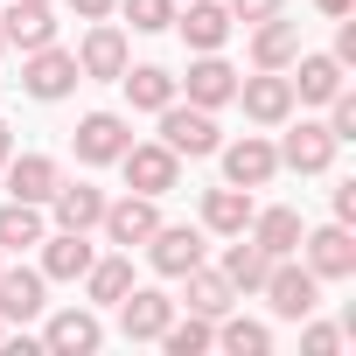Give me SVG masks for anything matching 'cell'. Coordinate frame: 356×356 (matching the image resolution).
<instances>
[{"mask_svg":"<svg viewBox=\"0 0 356 356\" xmlns=\"http://www.w3.org/2000/svg\"><path fill=\"white\" fill-rule=\"evenodd\" d=\"M0 35H8V49H42V42H56V15H49V0H8L0 8Z\"/></svg>","mask_w":356,"mask_h":356,"instance_id":"obj_15","label":"cell"},{"mask_svg":"<svg viewBox=\"0 0 356 356\" xmlns=\"http://www.w3.org/2000/svg\"><path fill=\"white\" fill-rule=\"evenodd\" d=\"M0 266H8V252H0Z\"/></svg>","mask_w":356,"mask_h":356,"instance_id":"obj_42","label":"cell"},{"mask_svg":"<svg viewBox=\"0 0 356 356\" xmlns=\"http://www.w3.org/2000/svg\"><path fill=\"white\" fill-rule=\"evenodd\" d=\"M0 175H8V196H15V203H49L56 182H63V168H56L49 154H8Z\"/></svg>","mask_w":356,"mask_h":356,"instance_id":"obj_17","label":"cell"},{"mask_svg":"<svg viewBox=\"0 0 356 356\" xmlns=\"http://www.w3.org/2000/svg\"><path fill=\"white\" fill-rule=\"evenodd\" d=\"M119 84H126L133 112H161V105H175V98H182L175 70H161V63H126V70H119Z\"/></svg>","mask_w":356,"mask_h":356,"instance_id":"obj_25","label":"cell"},{"mask_svg":"<svg viewBox=\"0 0 356 356\" xmlns=\"http://www.w3.org/2000/svg\"><path fill=\"white\" fill-rule=\"evenodd\" d=\"M112 8H119V0H70V15H77V22H105Z\"/></svg>","mask_w":356,"mask_h":356,"instance_id":"obj_38","label":"cell"},{"mask_svg":"<svg viewBox=\"0 0 356 356\" xmlns=\"http://www.w3.org/2000/svg\"><path fill=\"white\" fill-rule=\"evenodd\" d=\"M98 342H105V328H98L91 307H63V314H49V328H42V349H56V356H91Z\"/></svg>","mask_w":356,"mask_h":356,"instance_id":"obj_22","label":"cell"},{"mask_svg":"<svg viewBox=\"0 0 356 356\" xmlns=\"http://www.w3.org/2000/svg\"><path fill=\"white\" fill-rule=\"evenodd\" d=\"M314 8H321V15H328V22H342V15H349V8H356V0H314Z\"/></svg>","mask_w":356,"mask_h":356,"instance_id":"obj_39","label":"cell"},{"mask_svg":"<svg viewBox=\"0 0 356 356\" xmlns=\"http://www.w3.org/2000/svg\"><path fill=\"white\" fill-rule=\"evenodd\" d=\"M217 273L231 280V293H259V286H266V273H273V259H266V252L238 231V245L224 252V266H217Z\"/></svg>","mask_w":356,"mask_h":356,"instance_id":"obj_29","label":"cell"},{"mask_svg":"<svg viewBox=\"0 0 356 356\" xmlns=\"http://www.w3.org/2000/svg\"><path fill=\"white\" fill-rule=\"evenodd\" d=\"M335 224H356V182H335Z\"/></svg>","mask_w":356,"mask_h":356,"instance_id":"obj_37","label":"cell"},{"mask_svg":"<svg viewBox=\"0 0 356 356\" xmlns=\"http://www.w3.org/2000/svg\"><path fill=\"white\" fill-rule=\"evenodd\" d=\"M182 286H189V293L175 300V307H189V314H210V321H217V314H231V300H238V293H231V280H224V273H210V266L182 273Z\"/></svg>","mask_w":356,"mask_h":356,"instance_id":"obj_28","label":"cell"},{"mask_svg":"<svg viewBox=\"0 0 356 356\" xmlns=\"http://www.w3.org/2000/svg\"><path fill=\"white\" fill-rule=\"evenodd\" d=\"M154 119H161V147L189 154V161H203V154L224 147V133H217V119H210L203 105H182V98H175V105H161Z\"/></svg>","mask_w":356,"mask_h":356,"instance_id":"obj_4","label":"cell"},{"mask_svg":"<svg viewBox=\"0 0 356 356\" xmlns=\"http://www.w3.org/2000/svg\"><path fill=\"white\" fill-rule=\"evenodd\" d=\"M49 280L35 273V266H0V321H35L49 300Z\"/></svg>","mask_w":356,"mask_h":356,"instance_id":"obj_18","label":"cell"},{"mask_svg":"<svg viewBox=\"0 0 356 356\" xmlns=\"http://www.w3.org/2000/svg\"><path fill=\"white\" fill-rule=\"evenodd\" d=\"M119 175H126L133 196H154V203H161L175 182H182V154L161 147V140H133V147L119 154Z\"/></svg>","mask_w":356,"mask_h":356,"instance_id":"obj_1","label":"cell"},{"mask_svg":"<svg viewBox=\"0 0 356 356\" xmlns=\"http://www.w3.org/2000/svg\"><path fill=\"white\" fill-rule=\"evenodd\" d=\"M70 147H77V161H84V168H112V161L133 147V126H126L119 112H84V119H77V133H70Z\"/></svg>","mask_w":356,"mask_h":356,"instance_id":"obj_9","label":"cell"},{"mask_svg":"<svg viewBox=\"0 0 356 356\" xmlns=\"http://www.w3.org/2000/svg\"><path fill=\"white\" fill-rule=\"evenodd\" d=\"M77 84H84V77H77V56H70V49H56V42L29 49V63H22V91H29V98L56 105V98H70Z\"/></svg>","mask_w":356,"mask_h":356,"instance_id":"obj_6","label":"cell"},{"mask_svg":"<svg viewBox=\"0 0 356 356\" xmlns=\"http://www.w3.org/2000/svg\"><path fill=\"white\" fill-rule=\"evenodd\" d=\"M300 349H307V356H335V349H342V328H328V321H307V328H300Z\"/></svg>","mask_w":356,"mask_h":356,"instance_id":"obj_35","label":"cell"},{"mask_svg":"<svg viewBox=\"0 0 356 356\" xmlns=\"http://www.w3.org/2000/svg\"><path fill=\"white\" fill-rule=\"evenodd\" d=\"M98 252H91V231H42V280H84V266H91Z\"/></svg>","mask_w":356,"mask_h":356,"instance_id":"obj_21","label":"cell"},{"mask_svg":"<svg viewBox=\"0 0 356 356\" xmlns=\"http://www.w3.org/2000/svg\"><path fill=\"white\" fill-rule=\"evenodd\" d=\"M231 105H245L252 126H286L293 119V84H286V70H259V77H238Z\"/></svg>","mask_w":356,"mask_h":356,"instance_id":"obj_8","label":"cell"},{"mask_svg":"<svg viewBox=\"0 0 356 356\" xmlns=\"http://www.w3.org/2000/svg\"><path fill=\"white\" fill-rule=\"evenodd\" d=\"M42 210H56V231H98L105 189H91V182H56V196H49Z\"/></svg>","mask_w":356,"mask_h":356,"instance_id":"obj_24","label":"cell"},{"mask_svg":"<svg viewBox=\"0 0 356 356\" xmlns=\"http://www.w3.org/2000/svg\"><path fill=\"white\" fill-rule=\"evenodd\" d=\"M300 266L314 280H356V238H349V224L300 231Z\"/></svg>","mask_w":356,"mask_h":356,"instance_id":"obj_7","label":"cell"},{"mask_svg":"<svg viewBox=\"0 0 356 356\" xmlns=\"http://www.w3.org/2000/svg\"><path fill=\"white\" fill-rule=\"evenodd\" d=\"M266 307L280 314V321H307L314 307H321V280L300 266V259H273V273H266Z\"/></svg>","mask_w":356,"mask_h":356,"instance_id":"obj_2","label":"cell"},{"mask_svg":"<svg viewBox=\"0 0 356 356\" xmlns=\"http://www.w3.org/2000/svg\"><path fill=\"white\" fill-rule=\"evenodd\" d=\"M140 252H147V266H154L161 280H182V273H196V266L210 259V238H203L196 224H154V238H147Z\"/></svg>","mask_w":356,"mask_h":356,"instance_id":"obj_3","label":"cell"},{"mask_svg":"<svg viewBox=\"0 0 356 356\" xmlns=\"http://www.w3.org/2000/svg\"><path fill=\"white\" fill-rule=\"evenodd\" d=\"M8 154H15V126L0 119V168H8Z\"/></svg>","mask_w":356,"mask_h":356,"instance_id":"obj_40","label":"cell"},{"mask_svg":"<svg viewBox=\"0 0 356 356\" xmlns=\"http://www.w3.org/2000/svg\"><path fill=\"white\" fill-rule=\"evenodd\" d=\"M286 70H293V77H286V84H293V105H328V98L342 91V63H335V56H307V49H300Z\"/></svg>","mask_w":356,"mask_h":356,"instance_id":"obj_23","label":"cell"},{"mask_svg":"<svg viewBox=\"0 0 356 356\" xmlns=\"http://www.w3.org/2000/svg\"><path fill=\"white\" fill-rule=\"evenodd\" d=\"M231 22H266V15H286V0H224Z\"/></svg>","mask_w":356,"mask_h":356,"instance_id":"obj_36","label":"cell"},{"mask_svg":"<svg viewBox=\"0 0 356 356\" xmlns=\"http://www.w3.org/2000/svg\"><path fill=\"white\" fill-rule=\"evenodd\" d=\"M154 224H161V210H154V196H119V203H105V217H98V231H105V245H119V252H133V245H147L154 238Z\"/></svg>","mask_w":356,"mask_h":356,"instance_id":"obj_12","label":"cell"},{"mask_svg":"<svg viewBox=\"0 0 356 356\" xmlns=\"http://www.w3.org/2000/svg\"><path fill=\"white\" fill-rule=\"evenodd\" d=\"M293 56H300V22H286V15L252 22V70H286Z\"/></svg>","mask_w":356,"mask_h":356,"instance_id":"obj_19","label":"cell"},{"mask_svg":"<svg viewBox=\"0 0 356 356\" xmlns=\"http://www.w3.org/2000/svg\"><path fill=\"white\" fill-rule=\"evenodd\" d=\"M245 231H252V245H259L266 259H293V252H300V231H307V224H300V210L273 203V210H252V224H245Z\"/></svg>","mask_w":356,"mask_h":356,"instance_id":"obj_20","label":"cell"},{"mask_svg":"<svg viewBox=\"0 0 356 356\" xmlns=\"http://www.w3.org/2000/svg\"><path fill=\"white\" fill-rule=\"evenodd\" d=\"M335 133H328V119H300V126H286V140H280V168H293V175H321L328 161H335Z\"/></svg>","mask_w":356,"mask_h":356,"instance_id":"obj_11","label":"cell"},{"mask_svg":"<svg viewBox=\"0 0 356 356\" xmlns=\"http://www.w3.org/2000/svg\"><path fill=\"white\" fill-rule=\"evenodd\" d=\"M0 335H8V321H0Z\"/></svg>","mask_w":356,"mask_h":356,"instance_id":"obj_43","label":"cell"},{"mask_svg":"<svg viewBox=\"0 0 356 356\" xmlns=\"http://www.w3.org/2000/svg\"><path fill=\"white\" fill-rule=\"evenodd\" d=\"M0 49H8V35H0Z\"/></svg>","mask_w":356,"mask_h":356,"instance_id":"obj_41","label":"cell"},{"mask_svg":"<svg viewBox=\"0 0 356 356\" xmlns=\"http://www.w3.org/2000/svg\"><path fill=\"white\" fill-rule=\"evenodd\" d=\"M126 286H133V252H112V259H91V266H84V293H91V307H119Z\"/></svg>","mask_w":356,"mask_h":356,"instance_id":"obj_27","label":"cell"},{"mask_svg":"<svg viewBox=\"0 0 356 356\" xmlns=\"http://www.w3.org/2000/svg\"><path fill=\"white\" fill-rule=\"evenodd\" d=\"M252 189H238V182H224V189H210L203 196V231H217V238H238L245 224H252Z\"/></svg>","mask_w":356,"mask_h":356,"instance_id":"obj_26","label":"cell"},{"mask_svg":"<svg viewBox=\"0 0 356 356\" xmlns=\"http://www.w3.org/2000/svg\"><path fill=\"white\" fill-rule=\"evenodd\" d=\"M70 56H77V77H84V84H119V70L133 63L126 29H112V22H91V35H84Z\"/></svg>","mask_w":356,"mask_h":356,"instance_id":"obj_5","label":"cell"},{"mask_svg":"<svg viewBox=\"0 0 356 356\" xmlns=\"http://www.w3.org/2000/svg\"><path fill=\"white\" fill-rule=\"evenodd\" d=\"M161 349H168V356H203V349H217V321H210V314L168 321V328H161Z\"/></svg>","mask_w":356,"mask_h":356,"instance_id":"obj_32","label":"cell"},{"mask_svg":"<svg viewBox=\"0 0 356 356\" xmlns=\"http://www.w3.org/2000/svg\"><path fill=\"white\" fill-rule=\"evenodd\" d=\"M42 203H0V252H29L42 245Z\"/></svg>","mask_w":356,"mask_h":356,"instance_id":"obj_30","label":"cell"},{"mask_svg":"<svg viewBox=\"0 0 356 356\" xmlns=\"http://www.w3.org/2000/svg\"><path fill=\"white\" fill-rule=\"evenodd\" d=\"M217 349H231V356H266V349H273V328H266V321H245V314H217Z\"/></svg>","mask_w":356,"mask_h":356,"instance_id":"obj_31","label":"cell"},{"mask_svg":"<svg viewBox=\"0 0 356 356\" xmlns=\"http://www.w3.org/2000/svg\"><path fill=\"white\" fill-rule=\"evenodd\" d=\"M175 84H182V91H189V105H203V112H217V105H231V98H238V70H231L217 49H203V56L189 63V77H175Z\"/></svg>","mask_w":356,"mask_h":356,"instance_id":"obj_14","label":"cell"},{"mask_svg":"<svg viewBox=\"0 0 356 356\" xmlns=\"http://www.w3.org/2000/svg\"><path fill=\"white\" fill-rule=\"evenodd\" d=\"M175 8H182V0H119V15L133 22V35H161V29H175Z\"/></svg>","mask_w":356,"mask_h":356,"instance_id":"obj_33","label":"cell"},{"mask_svg":"<svg viewBox=\"0 0 356 356\" xmlns=\"http://www.w3.org/2000/svg\"><path fill=\"white\" fill-rule=\"evenodd\" d=\"M328 133H335V140H356V91H349V84L328 98Z\"/></svg>","mask_w":356,"mask_h":356,"instance_id":"obj_34","label":"cell"},{"mask_svg":"<svg viewBox=\"0 0 356 356\" xmlns=\"http://www.w3.org/2000/svg\"><path fill=\"white\" fill-rule=\"evenodd\" d=\"M168 321H175V300L161 286H126V300H119V335L126 342H161Z\"/></svg>","mask_w":356,"mask_h":356,"instance_id":"obj_13","label":"cell"},{"mask_svg":"<svg viewBox=\"0 0 356 356\" xmlns=\"http://www.w3.org/2000/svg\"><path fill=\"white\" fill-rule=\"evenodd\" d=\"M217 154H224V182H238V189H266L273 175H280V147L266 133H245V140H231Z\"/></svg>","mask_w":356,"mask_h":356,"instance_id":"obj_10","label":"cell"},{"mask_svg":"<svg viewBox=\"0 0 356 356\" xmlns=\"http://www.w3.org/2000/svg\"><path fill=\"white\" fill-rule=\"evenodd\" d=\"M175 29H182V42L203 56V49H224L231 42V8H224V0H189V8H175Z\"/></svg>","mask_w":356,"mask_h":356,"instance_id":"obj_16","label":"cell"}]
</instances>
